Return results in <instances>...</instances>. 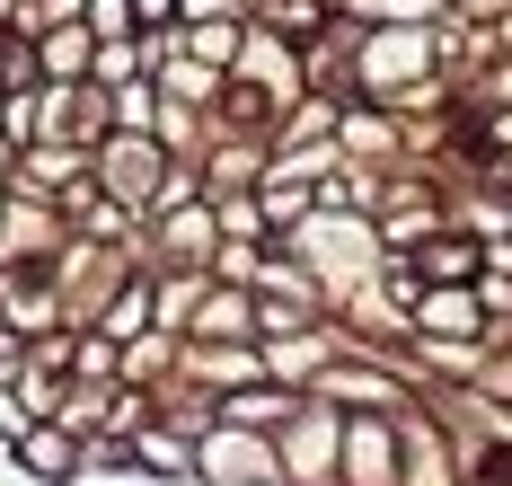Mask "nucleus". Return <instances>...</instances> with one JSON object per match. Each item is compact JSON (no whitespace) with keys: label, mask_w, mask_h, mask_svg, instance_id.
Here are the masks:
<instances>
[{"label":"nucleus","mask_w":512,"mask_h":486,"mask_svg":"<svg viewBox=\"0 0 512 486\" xmlns=\"http://www.w3.org/2000/svg\"><path fill=\"white\" fill-rule=\"evenodd\" d=\"M274 460H283V486H336V460H345V407L301 398V416L274 433Z\"/></svg>","instance_id":"obj_1"},{"label":"nucleus","mask_w":512,"mask_h":486,"mask_svg":"<svg viewBox=\"0 0 512 486\" xmlns=\"http://www.w3.org/2000/svg\"><path fill=\"white\" fill-rule=\"evenodd\" d=\"M62 248H71L62 204H36V195H9L0 204V274H53Z\"/></svg>","instance_id":"obj_2"},{"label":"nucleus","mask_w":512,"mask_h":486,"mask_svg":"<svg viewBox=\"0 0 512 486\" xmlns=\"http://www.w3.org/2000/svg\"><path fill=\"white\" fill-rule=\"evenodd\" d=\"M89 177H98L115 204H133V213L151 221L159 204V177H168V151H159L151 133H106L98 151H89Z\"/></svg>","instance_id":"obj_3"},{"label":"nucleus","mask_w":512,"mask_h":486,"mask_svg":"<svg viewBox=\"0 0 512 486\" xmlns=\"http://www.w3.org/2000/svg\"><path fill=\"white\" fill-rule=\"evenodd\" d=\"M195 486H283L274 433H239V425L195 433Z\"/></svg>","instance_id":"obj_4"},{"label":"nucleus","mask_w":512,"mask_h":486,"mask_svg":"<svg viewBox=\"0 0 512 486\" xmlns=\"http://www.w3.org/2000/svg\"><path fill=\"white\" fill-rule=\"evenodd\" d=\"M230 80L256 89L274 115L292 107V98H309V89H301V45H283V36H265V27H248V45H239V62H230Z\"/></svg>","instance_id":"obj_5"},{"label":"nucleus","mask_w":512,"mask_h":486,"mask_svg":"<svg viewBox=\"0 0 512 486\" xmlns=\"http://www.w3.org/2000/svg\"><path fill=\"white\" fill-rule=\"evenodd\" d=\"M80 451H89V442L45 416V425H27L9 442V478L18 486H80Z\"/></svg>","instance_id":"obj_6"},{"label":"nucleus","mask_w":512,"mask_h":486,"mask_svg":"<svg viewBox=\"0 0 512 486\" xmlns=\"http://www.w3.org/2000/svg\"><path fill=\"white\" fill-rule=\"evenodd\" d=\"M336 354H354V345H345V327L318 319V327H301V336H274V345H265V380H283V389H309V380L327 372Z\"/></svg>","instance_id":"obj_7"},{"label":"nucleus","mask_w":512,"mask_h":486,"mask_svg":"<svg viewBox=\"0 0 512 486\" xmlns=\"http://www.w3.org/2000/svg\"><path fill=\"white\" fill-rule=\"evenodd\" d=\"M80 177H89V151H80V142H27V151H18V177H9V195L62 204Z\"/></svg>","instance_id":"obj_8"},{"label":"nucleus","mask_w":512,"mask_h":486,"mask_svg":"<svg viewBox=\"0 0 512 486\" xmlns=\"http://www.w3.org/2000/svg\"><path fill=\"white\" fill-rule=\"evenodd\" d=\"M407 319H415V336H460V345H477L486 336V301H477V283H424Z\"/></svg>","instance_id":"obj_9"},{"label":"nucleus","mask_w":512,"mask_h":486,"mask_svg":"<svg viewBox=\"0 0 512 486\" xmlns=\"http://www.w3.org/2000/svg\"><path fill=\"white\" fill-rule=\"evenodd\" d=\"M186 345H256V292L239 283H212L186 319Z\"/></svg>","instance_id":"obj_10"},{"label":"nucleus","mask_w":512,"mask_h":486,"mask_svg":"<svg viewBox=\"0 0 512 486\" xmlns=\"http://www.w3.org/2000/svg\"><path fill=\"white\" fill-rule=\"evenodd\" d=\"M177 372L195 380V389H212V398H230V389L265 380V345H186Z\"/></svg>","instance_id":"obj_11"},{"label":"nucleus","mask_w":512,"mask_h":486,"mask_svg":"<svg viewBox=\"0 0 512 486\" xmlns=\"http://www.w3.org/2000/svg\"><path fill=\"white\" fill-rule=\"evenodd\" d=\"M301 398H309V389H283V380H248V389H230V398H221V425H239V433H283L292 416H301Z\"/></svg>","instance_id":"obj_12"},{"label":"nucleus","mask_w":512,"mask_h":486,"mask_svg":"<svg viewBox=\"0 0 512 486\" xmlns=\"http://www.w3.org/2000/svg\"><path fill=\"white\" fill-rule=\"evenodd\" d=\"M415 283H477L486 274V239H468V230H433L424 248H407Z\"/></svg>","instance_id":"obj_13"},{"label":"nucleus","mask_w":512,"mask_h":486,"mask_svg":"<svg viewBox=\"0 0 512 486\" xmlns=\"http://www.w3.org/2000/svg\"><path fill=\"white\" fill-rule=\"evenodd\" d=\"M133 460H142V486H195V442L168 433V425L133 433Z\"/></svg>","instance_id":"obj_14"},{"label":"nucleus","mask_w":512,"mask_h":486,"mask_svg":"<svg viewBox=\"0 0 512 486\" xmlns=\"http://www.w3.org/2000/svg\"><path fill=\"white\" fill-rule=\"evenodd\" d=\"M98 336H115V345H133V336H142V327H151V266H133L124 274V283H115V292H106L98 301Z\"/></svg>","instance_id":"obj_15"},{"label":"nucleus","mask_w":512,"mask_h":486,"mask_svg":"<svg viewBox=\"0 0 512 486\" xmlns=\"http://www.w3.org/2000/svg\"><path fill=\"white\" fill-rule=\"evenodd\" d=\"M168 36H177V54L230 71V62H239V45H248V18H186V27H168Z\"/></svg>","instance_id":"obj_16"},{"label":"nucleus","mask_w":512,"mask_h":486,"mask_svg":"<svg viewBox=\"0 0 512 486\" xmlns=\"http://www.w3.org/2000/svg\"><path fill=\"white\" fill-rule=\"evenodd\" d=\"M177 354H186L177 327H142V336L124 345V389H159V380L177 372Z\"/></svg>","instance_id":"obj_17"},{"label":"nucleus","mask_w":512,"mask_h":486,"mask_svg":"<svg viewBox=\"0 0 512 486\" xmlns=\"http://www.w3.org/2000/svg\"><path fill=\"white\" fill-rule=\"evenodd\" d=\"M327 0H256L248 27H265V36H283V45H309V36H327Z\"/></svg>","instance_id":"obj_18"},{"label":"nucleus","mask_w":512,"mask_h":486,"mask_svg":"<svg viewBox=\"0 0 512 486\" xmlns=\"http://www.w3.org/2000/svg\"><path fill=\"white\" fill-rule=\"evenodd\" d=\"M53 425H71L80 442L115 433V389H98V380H71V389H62V407H53Z\"/></svg>","instance_id":"obj_19"},{"label":"nucleus","mask_w":512,"mask_h":486,"mask_svg":"<svg viewBox=\"0 0 512 486\" xmlns=\"http://www.w3.org/2000/svg\"><path fill=\"white\" fill-rule=\"evenodd\" d=\"M36 62H45V80H89L98 36H89V27H53V36H36Z\"/></svg>","instance_id":"obj_20"},{"label":"nucleus","mask_w":512,"mask_h":486,"mask_svg":"<svg viewBox=\"0 0 512 486\" xmlns=\"http://www.w3.org/2000/svg\"><path fill=\"white\" fill-rule=\"evenodd\" d=\"M71 380L115 389V380H124V345H115V336H98V327H71Z\"/></svg>","instance_id":"obj_21"},{"label":"nucleus","mask_w":512,"mask_h":486,"mask_svg":"<svg viewBox=\"0 0 512 486\" xmlns=\"http://www.w3.org/2000/svg\"><path fill=\"white\" fill-rule=\"evenodd\" d=\"M106 107H115V133H151V124H159V80H124V89H106Z\"/></svg>","instance_id":"obj_22"},{"label":"nucleus","mask_w":512,"mask_h":486,"mask_svg":"<svg viewBox=\"0 0 512 486\" xmlns=\"http://www.w3.org/2000/svg\"><path fill=\"white\" fill-rule=\"evenodd\" d=\"M80 27H89L98 45H115V36H142V18H133V0H89V9H80Z\"/></svg>","instance_id":"obj_23"},{"label":"nucleus","mask_w":512,"mask_h":486,"mask_svg":"<svg viewBox=\"0 0 512 486\" xmlns=\"http://www.w3.org/2000/svg\"><path fill=\"white\" fill-rule=\"evenodd\" d=\"M133 18H142V36H168L177 27V0H133Z\"/></svg>","instance_id":"obj_24"},{"label":"nucleus","mask_w":512,"mask_h":486,"mask_svg":"<svg viewBox=\"0 0 512 486\" xmlns=\"http://www.w3.org/2000/svg\"><path fill=\"white\" fill-rule=\"evenodd\" d=\"M504 9H512V0H451V18H468V27H495Z\"/></svg>","instance_id":"obj_25"},{"label":"nucleus","mask_w":512,"mask_h":486,"mask_svg":"<svg viewBox=\"0 0 512 486\" xmlns=\"http://www.w3.org/2000/svg\"><path fill=\"white\" fill-rule=\"evenodd\" d=\"M9 177H18V142L0 133V186H9Z\"/></svg>","instance_id":"obj_26"},{"label":"nucleus","mask_w":512,"mask_h":486,"mask_svg":"<svg viewBox=\"0 0 512 486\" xmlns=\"http://www.w3.org/2000/svg\"><path fill=\"white\" fill-rule=\"evenodd\" d=\"M495 177H504V195H512V160H495Z\"/></svg>","instance_id":"obj_27"},{"label":"nucleus","mask_w":512,"mask_h":486,"mask_svg":"<svg viewBox=\"0 0 512 486\" xmlns=\"http://www.w3.org/2000/svg\"><path fill=\"white\" fill-rule=\"evenodd\" d=\"M486 257H504V266H512V239H504V248H486Z\"/></svg>","instance_id":"obj_28"},{"label":"nucleus","mask_w":512,"mask_h":486,"mask_svg":"<svg viewBox=\"0 0 512 486\" xmlns=\"http://www.w3.org/2000/svg\"><path fill=\"white\" fill-rule=\"evenodd\" d=\"M0 98H9V89H0Z\"/></svg>","instance_id":"obj_29"}]
</instances>
